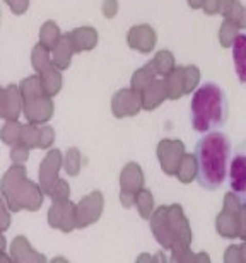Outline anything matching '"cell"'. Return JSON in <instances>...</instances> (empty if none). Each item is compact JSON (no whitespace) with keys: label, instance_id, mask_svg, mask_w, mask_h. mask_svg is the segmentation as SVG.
Segmentation results:
<instances>
[{"label":"cell","instance_id":"obj_16","mask_svg":"<svg viewBox=\"0 0 246 263\" xmlns=\"http://www.w3.org/2000/svg\"><path fill=\"white\" fill-rule=\"evenodd\" d=\"M15 15L24 14L29 7V0H4Z\"/></svg>","mask_w":246,"mask_h":263},{"label":"cell","instance_id":"obj_19","mask_svg":"<svg viewBox=\"0 0 246 263\" xmlns=\"http://www.w3.org/2000/svg\"><path fill=\"white\" fill-rule=\"evenodd\" d=\"M5 246H7V241H5L4 234L0 233V261H12L10 256L5 255Z\"/></svg>","mask_w":246,"mask_h":263},{"label":"cell","instance_id":"obj_6","mask_svg":"<svg viewBox=\"0 0 246 263\" xmlns=\"http://www.w3.org/2000/svg\"><path fill=\"white\" fill-rule=\"evenodd\" d=\"M23 108L21 89L14 84L7 87H0V118L5 122H15Z\"/></svg>","mask_w":246,"mask_h":263},{"label":"cell","instance_id":"obj_15","mask_svg":"<svg viewBox=\"0 0 246 263\" xmlns=\"http://www.w3.org/2000/svg\"><path fill=\"white\" fill-rule=\"evenodd\" d=\"M10 226V210L7 207V202H5L4 195L0 193V233L7 231Z\"/></svg>","mask_w":246,"mask_h":263},{"label":"cell","instance_id":"obj_18","mask_svg":"<svg viewBox=\"0 0 246 263\" xmlns=\"http://www.w3.org/2000/svg\"><path fill=\"white\" fill-rule=\"evenodd\" d=\"M50 140H51V130H50V128H45V130L40 134V142H38V145H40V147H46V145L50 144Z\"/></svg>","mask_w":246,"mask_h":263},{"label":"cell","instance_id":"obj_9","mask_svg":"<svg viewBox=\"0 0 246 263\" xmlns=\"http://www.w3.org/2000/svg\"><path fill=\"white\" fill-rule=\"evenodd\" d=\"M233 64L239 82L246 84V34H238L233 41Z\"/></svg>","mask_w":246,"mask_h":263},{"label":"cell","instance_id":"obj_7","mask_svg":"<svg viewBox=\"0 0 246 263\" xmlns=\"http://www.w3.org/2000/svg\"><path fill=\"white\" fill-rule=\"evenodd\" d=\"M33 65L34 68L38 70L40 73H43V87L46 89L48 92H55L59 89V76L53 73L46 65V48L45 46L38 45L36 48L33 50Z\"/></svg>","mask_w":246,"mask_h":263},{"label":"cell","instance_id":"obj_2","mask_svg":"<svg viewBox=\"0 0 246 263\" xmlns=\"http://www.w3.org/2000/svg\"><path fill=\"white\" fill-rule=\"evenodd\" d=\"M229 118V99L217 82H203L190 99V125L198 134L222 130Z\"/></svg>","mask_w":246,"mask_h":263},{"label":"cell","instance_id":"obj_1","mask_svg":"<svg viewBox=\"0 0 246 263\" xmlns=\"http://www.w3.org/2000/svg\"><path fill=\"white\" fill-rule=\"evenodd\" d=\"M233 154L231 139L222 130H212L203 134L195 145L197 183L209 192L219 190L228 178L229 161Z\"/></svg>","mask_w":246,"mask_h":263},{"label":"cell","instance_id":"obj_12","mask_svg":"<svg viewBox=\"0 0 246 263\" xmlns=\"http://www.w3.org/2000/svg\"><path fill=\"white\" fill-rule=\"evenodd\" d=\"M56 34H59V29H56V26L53 23H46L41 28L40 38L45 48H50V46H53L56 43Z\"/></svg>","mask_w":246,"mask_h":263},{"label":"cell","instance_id":"obj_17","mask_svg":"<svg viewBox=\"0 0 246 263\" xmlns=\"http://www.w3.org/2000/svg\"><path fill=\"white\" fill-rule=\"evenodd\" d=\"M69 57H70V53H67V45L64 41V43H60V46H59V55L55 57V60L59 62V65L64 67L67 64V60H69Z\"/></svg>","mask_w":246,"mask_h":263},{"label":"cell","instance_id":"obj_14","mask_svg":"<svg viewBox=\"0 0 246 263\" xmlns=\"http://www.w3.org/2000/svg\"><path fill=\"white\" fill-rule=\"evenodd\" d=\"M29 156V147L24 144H14L12 149H10V159H12L14 164H23V162L28 161Z\"/></svg>","mask_w":246,"mask_h":263},{"label":"cell","instance_id":"obj_5","mask_svg":"<svg viewBox=\"0 0 246 263\" xmlns=\"http://www.w3.org/2000/svg\"><path fill=\"white\" fill-rule=\"evenodd\" d=\"M229 188L239 203L246 205V140L233 149L231 161H229Z\"/></svg>","mask_w":246,"mask_h":263},{"label":"cell","instance_id":"obj_13","mask_svg":"<svg viewBox=\"0 0 246 263\" xmlns=\"http://www.w3.org/2000/svg\"><path fill=\"white\" fill-rule=\"evenodd\" d=\"M38 139H40V134L36 132V128L31 127V125H24L23 132H21L19 144H24L28 147H34V145H38V142H40Z\"/></svg>","mask_w":246,"mask_h":263},{"label":"cell","instance_id":"obj_11","mask_svg":"<svg viewBox=\"0 0 246 263\" xmlns=\"http://www.w3.org/2000/svg\"><path fill=\"white\" fill-rule=\"evenodd\" d=\"M21 132H23V125H19L17 120H15V122H5L2 130H0V140H2L5 145L12 147L14 144H19Z\"/></svg>","mask_w":246,"mask_h":263},{"label":"cell","instance_id":"obj_4","mask_svg":"<svg viewBox=\"0 0 246 263\" xmlns=\"http://www.w3.org/2000/svg\"><path fill=\"white\" fill-rule=\"evenodd\" d=\"M24 117L29 123H41L50 117V103L41 98V81L31 76L21 82Z\"/></svg>","mask_w":246,"mask_h":263},{"label":"cell","instance_id":"obj_10","mask_svg":"<svg viewBox=\"0 0 246 263\" xmlns=\"http://www.w3.org/2000/svg\"><path fill=\"white\" fill-rule=\"evenodd\" d=\"M56 162H59V154L53 152V154H50L48 157H46L45 162L40 167V180H41V185H43L45 190H48L51 176L56 173V167H59Z\"/></svg>","mask_w":246,"mask_h":263},{"label":"cell","instance_id":"obj_8","mask_svg":"<svg viewBox=\"0 0 246 263\" xmlns=\"http://www.w3.org/2000/svg\"><path fill=\"white\" fill-rule=\"evenodd\" d=\"M10 260L14 261H43L45 258L40 256L29 246V241L24 236H17L10 245Z\"/></svg>","mask_w":246,"mask_h":263},{"label":"cell","instance_id":"obj_3","mask_svg":"<svg viewBox=\"0 0 246 263\" xmlns=\"http://www.w3.org/2000/svg\"><path fill=\"white\" fill-rule=\"evenodd\" d=\"M0 193L4 195L10 212L38 210L41 205V192L33 181L26 178V170L21 164H12L0 180Z\"/></svg>","mask_w":246,"mask_h":263}]
</instances>
